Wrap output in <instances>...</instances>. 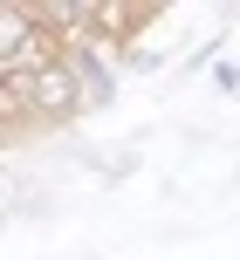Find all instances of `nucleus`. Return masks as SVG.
Listing matches in <instances>:
<instances>
[{"mask_svg": "<svg viewBox=\"0 0 240 260\" xmlns=\"http://www.w3.org/2000/svg\"><path fill=\"white\" fill-rule=\"evenodd\" d=\"M27 103H35V123H69V117H82L89 89L69 69H41V76H27Z\"/></svg>", "mask_w": 240, "mask_h": 260, "instance_id": "nucleus-1", "label": "nucleus"}]
</instances>
